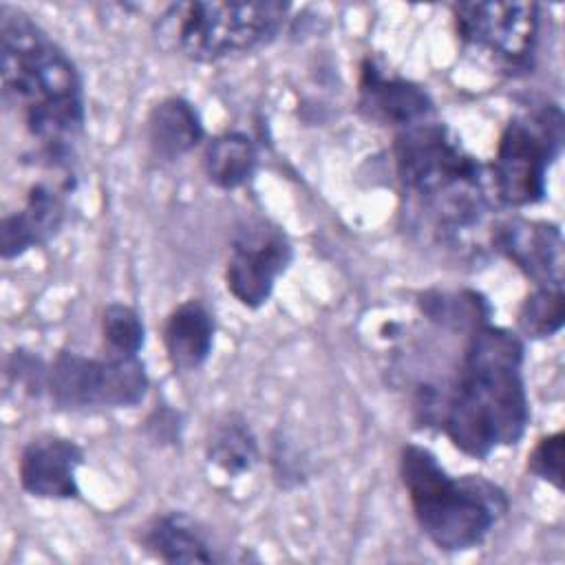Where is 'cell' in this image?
<instances>
[{
  "label": "cell",
  "mask_w": 565,
  "mask_h": 565,
  "mask_svg": "<svg viewBox=\"0 0 565 565\" xmlns=\"http://www.w3.org/2000/svg\"><path fill=\"white\" fill-rule=\"evenodd\" d=\"M2 99L38 139L46 166H68L84 128V84L68 53L22 9L0 7Z\"/></svg>",
  "instance_id": "6da1fadb"
},
{
  "label": "cell",
  "mask_w": 565,
  "mask_h": 565,
  "mask_svg": "<svg viewBox=\"0 0 565 565\" xmlns=\"http://www.w3.org/2000/svg\"><path fill=\"white\" fill-rule=\"evenodd\" d=\"M521 369L523 342L516 333L490 322L470 331L457 382L439 417L452 446L486 459L523 437L530 404Z\"/></svg>",
  "instance_id": "7a4b0ae2"
},
{
  "label": "cell",
  "mask_w": 565,
  "mask_h": 565,
  "mask_svg": "<svg viewBox=\"0 0 565 565\" xmlns=\"http://www.w3.org/2000/svg\"><path fill=\"white\" fill-rule=\"evenodd\" d=\"M397 466L411 512L437 550L466 552L481 545L510 508L497 483L481 475L452 477L424 446L406 444Z\"/></svg>",
  "instance_id": "3957f363"
},
{
  "label": "cell",
  "mask_w": 565,
  "mask_h": 565,
  "mask_svg": "<svg viewBox=\"0 0 565 565\" xmlns=\"http://www.w3.org/2000/svg\"><path fill=\"white\" fill-rule=\"evenodd\" d=\"M393 154L406 194L441 225L452 230L479 221L486 207L481 163L444 124L424 119L397 130Z\"/></svg>",
  "instance_id": "277c9868"
},
{
  "label": "cell",
  "mask_w": 565,
  "mask_h": 565,
  "mask_svg": "<svg viewBox=\"0 0 565 565\" xmlns=\"http://www.w3.org/2000/svg\"><path fill=\"white\" fill-rule=\"evenodd\" d=\"M287 2H174L157 20L163 44L192 62H221L269 44L285 26Z\"/></svg>",
  "instance_id": "5b68a950"
},
{
  "label": "cell",
  "mask_w": 565,
  "mask_h": 565,
  "mask_svg": "<svg viewBox=\"0 0 565 565\" xmlns=\"http://www.w3.org/2000/svg\"><path fill=\"white\" fill-rule=\"evenodd\" d=\"M563 143V113L547 104L539 110L512 117L497 141L492 185L501 203L510 207L534 205L545 196L547 172Z\"/></svg>",
  "instance_id": "8992f818"
},
{
  "label": "cell",
  "mask_w": 565,
  "mask_h": 565,
  "mask_svg": "<svg viewBox=\"0 0 565 565\" xmlns=\"http://www.w3.org/2000/svg\"><path fill=\"white\" fill-rule=\"evenodd\" d=\"M148 386L150 377L139 358L60 351L46 364L44 393L60 411L128 408L146 397Z\"/></svg>",
  "instance_id": "52a82bcc"
},
{
  "label": "cell",
  "mask_w": 565,
  "mask_h": 565,
  "mask_svg": "<svg viewBox=\"0 0 565 565\" xmlns=\"http://www.w3.org/2000/svg\"><path fill=\"white\" fill-rule=\"evenodd\" d=\"M452 24L466 53L483 55L512 75L532 62L539 40V4L459 2L452 4Z\"/></svg>",
  "instance_id": "ba28073f"
},
{
  "label": "cell",
  "mask_w": 565,
  "mask_h": 565,
  "mask_svg": "<svg viewBox=\"0 0 565 565\" xmlns=\"http://www.w3.org/2000/svg\"><path fill=\"white\" fill-rule=\"evenodd\" d=\"M291 258V241L278 225L265 218L247 221L236 230L230 245L225 263L227 291L247 309L263 307Z\"/></svg>",
  "instance_id": "9c48e42d"
},
{
  "label": "cell",
  "mask_w": 565,
  "mask_h": 565,
  "mask_svg": "<svg viewBox=\"0 0 565 565\" xmlns=\"http://www.w3.org/2000/svg\"><path fill=\"white\" fill-rule=\"evenodd\" d=\"M71 190V174L55 181H38L26 190L18 210L2 214L0 252L4 260L18 258L55 238L66 218V196Z\"/></svg>",
  "instance_id": "30bf717a"
},
{
  "label": "cell",
  "mask_w": 565,
  "mask_h": 565,
  "mask_svg": "<svg viewBox=\"0 0 565 565\" xmlns=\"http://www.w3.org/2000/svg\"><path fill=\"white\" fill-rule=\"evenodd\" d=\"M84 466V450L68 437L40 433L31 437L18 459V479L24 492L35 499L68 501L79 497L77 470Z\"/></svg>",
  "instance_id": "8fae6325"
},
{
  "label": "cell",
  "mask_w": 565,
  "mask_h": 565,
  "mask_svg": "<svg viewBox=\"0 0 565 565\" xmlns=\"http://www.w3.org/2000/svg\"><path fill=\"white\" fill-rule=\"evenodd\" d=\"M492 241L536 287H563V236L556 225L508 218L494 230Z\"/></svg>",
  "instance_id": "7c38bea8"
},
{
  "label": "cell",
  "mask_w": 565,
  "mask_h": 565,
  "mask_svg": "<svg viewBox=\"0 0 565 565\" xmlns=\"http://www.w3.org/2000/svg\"><path fill=\"white\" fill-rule=\"evenodd\" d=\"M358 106L369 119L395 126L397 130L433 115V102L422 86L386 73L371 57L360 66Z\"/></svg>",
  "instance_id": "4fadbf2b"
},
{
  "label": "cell",
  "mask_w": 565,
  "mask_h": 565,
  "mask_svg": "<svg viewBox=\"0 0 565 565\" xmlns=\"http://www.w3.org/2000/svg\"><path fill=\"white\" fill-rule=\"evenodd\" d=\"M139 545L163 563L218 561L205 527L185 512H163L152 516L141 527Z\"/></svg>",
  "instance_id": "5bb4252c"
},
{
  "label": "cell",
  "mask_w": 565,
  "mask_h": 565,
  "mask_svg": "<svg viewBox=\"0 0 565 565\" xmlns=\"http://www.w3.org/2000/svg\"><path fill=\"white\" fill-rule=\"evenodd\" d=\"M216 322L212 311L196 298L177 305L163 322L161 340L174 371H196L214 347Z\"/></svg>",
  "instance_id": "9a60e30c"
},
{
  "label": "cell",
  "mask_w": 565,
  "mask_h": 565,
  "mask_svg": "<svg viewBox=\"0 0 565 565\" xmlns=\"http://www.w3.org/2000/svg\"><path fill=\"white\" fill-rule=\"evenodd\" d=\"M146 141L159 161H177L201 146L203 124L194 104L181 95L159 99L146 117Z\"/></svg>",
  "instance_id": "2e32d148"
},
{
  "label": "cell",
  "mask_w": 565,
  "mask_h": 565,
  "mask_svg": "<svg viewBox=\"0 0 565 565\" xmlns=\"http://www.w3.org/2000/svg\"><path fill=\"white\" fill-rule=\"evenodd\" d=\"M205 179L221 190H236L252 181L258 168V150L252 137L227 130L205 141L201 152Z\"/></svg>",
  "instance_id": "e0dca14e"
},
{
  "label": "cell",
  "mask_w": 565,
  "mask_h": 565,
  "mask_svg": "<svg viewBox=\"0 0 565 565\" xmlns=\"http://www.w3.org/2000/svg\"><path fill=\"white\" fill-rule=\"evenodd\" d=\"M205 457L227 477H241L258 461L256 435L241 415H225L210 428Z\"/></svg>",
  "instance_id": "ac0fdd59"
},
{
  "label": "cell",
  "mask_w": 565,
  "mask_h": 565,
  "mask_svg": "<svg viewBox=\"0 0 565 565\" xmlns=\"http://www.w3.org/2000/svg\"><path fill=\"white\" fill-rule=\"evenodd\" d=\"M104 353L115 358H139L146 342V327L139 311L126 302H110L99 318Z\"/></svg>",
  "instance_id": "d6986e66"
},
{
  "label": "cell",
  "mask_w": 565,
  "mask_h": 565,
  "mask_svg": "<svg viewBox=\"0 0 565 565\" xmlns=\"http://www.w3.org/2000/svg\"><path fill=\"white\" fill-rule=\"evenodd\" d=\"M563 289L561 287H534V291L521 302L516 313L519 331L525 338H550L563 327Z\"/></svg>",
  "instance_id": "ffe728a7"
},
{
  "label": "cell",
  "mask_w": 565,
  "mask_h": 565,
  "mask_svg": "<svg viewBox=\"0 0 565 565\" xmlns=\"http://www.w3.org/2000/svg\"><path fill=\"white\" fill-rule=\"evenodd\" d=\"M424 311L448 327H468L470 331L488 322V305L477 294H433L422 302Z\"/></svg>",
  "instance_id": "44dd1931"
},
{
  "label": "cell",
  "mask_w": 565,
  "mask_h": 565,
  "mask_svg": "<svg viewBox=\"0 0 565 565\" xmlns=\"http://www.w3.org/2000/svg\"><path fill=\"white\" fill-rule=\"evenodd\" d=\"M527 470L556 490L563 488V430L545 435L534 444L527 455Z\"/></svg>",
  "instance_id": "7402d4cb"
}]
</instances>
